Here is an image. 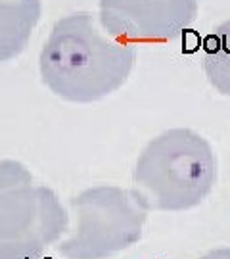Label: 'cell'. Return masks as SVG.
Masks as SVG:
<instances>
[{"instance_id":"6da1fadb","label":"cell","mask_w":230,"mask_h":259,"mask_svg":"<svg viewBox=\"0 0 230 259\" xmlns=\"http://www.w3.org/2000/svg\"><path fill=\"white\" fill-rule=\"evenodd\" d=\"M134 62V44L109 35L94 13L75 12L54 23L40 50L38 69L58 98L92 104L119 90Z\"/></svg>"},{"instance_id":"7a4b0ae2","label":"cell","mask_w":230,"mask_h":259,"mask_svg":"<svg viewBox=\"0 0 230 259\" xmlns=\"http://www.w3.org/2000/svg\"><path fill=\"white\" fill-rule=\"evenodd\" d=\"M217 183V156L204 135L169 129L152 138L133 169V192L148 211L198 208Z\"/></svg>"},{"instance_id":"3957f363","label":"cell","mask_w":230,"mask_h":259,"mask_svg":"<svg viewBox=\"0 0 230 259\" xmlns=\"http://www.w3.org/2000/svg\"><path fill=\"white\" fill-rule=\"evenodd\" d=\"M75 227L58 244L65 259H108L134 246L144 233L148 210L133 188L90 186L71 200Z\"/></svg>"},{"instance_id":"277c9868","label":"cell","mask_w":230,"mask_h":259,"mask_svg":"<svg viewBox=\"0 0 230 259\" xmlns=\"http://www.w3.org/2000/svg\"><path fill=\"white\" fill-rule=\"evenodd\" d=\"M67 229L48 186L25 183L0 192V259H38Z\"/></svg>"},{"instance_id":"5b68a950","label":"cell","mask_w":230,"mask_h":259,"mask_svg":"<svg viewBox=\"0 0 230 259\" xmlns=\"http://www.w3.org/2000/svg\"><path fill=\"white\" fill-rule=\"evenodd\" d=\"M100 23L125 42H167L198 17V0H100Z\"/></svg>"},{"instance_id":"8992f818","label":"cell","mask_w":230,"mask_h":259,"mask_svg":"<svg viewBox=\"0 0 230 259\" xmlns=\"http://www.w3.org/2000/svg\"><path fill=\"white\" fill-rule=\"evenodd\" d=\"M40 13V0H0V63L17 58L27 48Z\"/></svg>"},{"instance_id":"52a82bcc","label":"cell","mask_w":230,"mask_h":259,"mask_svg":"<svg viewBox=\"0 0 230 259\" xmlns=\"http://www.w3.org/2000/svg\"><path fill=\"white\" fill-rule=\"evenodd\" d=\"M204 71L219 94L230 98V19L221 23L207 38Z\"/></svg>"},{"instance_id":"ba28073f","label":"cell","mask_w":230,"mask_h":259,"mask_svg":"<svg viewBox=\"0 0 230 259\" xmlns=\"http://www.w3.org/2000/svg\"><path fill=\"white\" fill-rule=\"evenodd\" d=\"M33 177L29 169L21 165L19 161L13 160H4L0 161V192L13 188L17 185H25V183H31Z\"/></svg>"},{"instance_id":"9c48e42d","label":"cell","mask_w":230,"mask_h":259,"mask_svg":"<svg viewBox=\"0 0 230 259\" xmlns=\"http://www.w3.org/2000/svg\"><path fill=\"white\" fill-rule=\"evenodd\" d=\"M196 259H230V248H217V250L206 252L204 256Z\"/></svg>"}]
</instances>
